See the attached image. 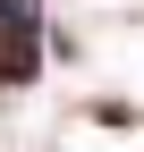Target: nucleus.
Segmentation results:
<instances>
[{"instance_id":"nucleus-1","label":"nucleus","mask_w":144,"mask_h":152,"mask_svg":"<svg viewBox=\"0 0 144 152\" xmlns=\"http://www.w3.org/2000/svg\"><path fill=\"white\" fill-rule=\"evenodd\" d=\"M43 42H34V9L26 0H0V85H34Z\"/></svg>"}]
</instances>
